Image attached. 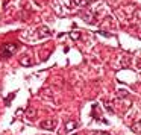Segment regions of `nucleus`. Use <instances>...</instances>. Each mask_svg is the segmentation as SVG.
<instances>
[{"mask_svg": "<svg viewBox=\"0 0 141 135\" xmlns=\"http://www.w3.org/2000/svg\"><path fill=\"white\" fill-rule=\"evenodd\" d=\"M0 50H8L6 52V55H12V53L17 50V44H5Z\"/></svg>", "mask_w": 141, "mask_h": 135, "instance_id": "obj_1", "label": "nucleus"}, {"mask_svg": "<svg viewBox=\"0 0 141 135\" xmlns=\"http://www.w3.org/2000/svg\"><path fill=\"white\" fill-rule=\"evenodd\" d=\"M43 128H44V129H53V128H55V120L44 121V123H43Z\"/></svg>", "mask_w": 141, "mask_h": 135, "instance_id": "obj_2", "label": "nucleus"}, {"mask_svg": "<svg viewBox=\"0 0 141 135\" xmlns=\"http://www.w3.org/2000/svg\"><path fill=\"white\" fill-rule=\"evenodd\" d=\"M76 128H78V124L74 121H68L67 123V131H71V129H76Z\"/></svg>", "mask_w": 141, "mask_h": 135, "instance_id": "obj_3", "label": "nucleus"}, {"mask_svg": "<svg viewBox=\"0 0 141 135\" xmlns=\"http://www.w3.org/2000/svg\"><path fill=\"white\" fill-rule=\"evenodd\" d=\"M21 64L23 65H31V59L29 58H21Z\"/></svg>", "mask_w": 141, "mask_h": 135, "instance_id": "obj_4", "label": "nucleus"}, {"mask_svg": "<svg viewBox=\"0 0 141 135\" xmlns=\"http://www.w3.org/2000/svg\"><path fill=\"white\" fill-rule=\"evenodd\" d=\"M70 36H71L73 40H78L79 36H80V34H79V32H71V34H70Z\"/></svg>", "mask_w": 141, "mask_h": 135, "instance_id": "obj_5", "label": "nucleus"}, {"mask_svg": "<svg viewBox=\"0 0 141 135\" xmlns=\"http://www.w3.org/2000/svg\"><path fill=\"white\" fill-rule=\"evenodd\" d=\"M87 2H88V0H76V3L80 5V6H82V5H87Z\"/></svg>", "mask_w": 141, "mask_h": 135, "instance_id": "obj_6", "label": "nucleus"}]
</instances>
